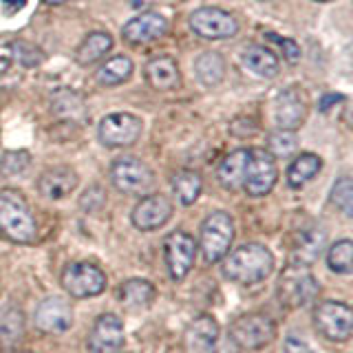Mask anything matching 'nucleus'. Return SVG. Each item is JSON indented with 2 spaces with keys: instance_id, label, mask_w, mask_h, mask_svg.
<instances>
[{
  "instance_id": "1",
  "label": "nucleus",
  "mask_w": 353,
  "mask_h": 353,
  "mask_svg": "<svg viewBox=\"0 0 353 353\" xmlns=\"http://www.w3.org/2000/svg\"><path fill=\"white\" fill-rule=\"evenodd\" d=\"M0 234L18 245H31L38 241V223L27 199L14 188L0 190Z\"/></svg>"
},
{
  "instance_id": "2",
  "label": "nucleus",
  "mask_w": 353,
  "mask_h": 353,
  "mask_svg": "<svg viewBox=\"0 0 353 353\" xmlns=\"http://www.w3.org/2000/svg\"><path fill=\"white\" fill-rule=\"evenodd\" d=\"M274 270V254L261 243H248L232 254H225L223 274L225 279L239 285L263 283Z\"/></svg>"
},
{
  "instance_id": "3",
  "label": "nucleus",
  "mask_w": 353,
  "mask_h": 353,
  "mask_svg": "<svg viewBox=\"0 0 353 353\" xmlns=\"http://www.w3.org/2000/svg\"><path fill=\"white\" fill-rule=\"evenodd\" d=\"M276 292H279V301L283 307L298 309L314 301L320 292V285L314 279V272L309 270V265L296 261L283 270L279 285H276Z\"/></svg>"
},
{
  "instance_id": "4",
  "label": "nucleus",
  "mask_w": 353,
  "mask_h": 353,
  "mask_svg": "<svg viewBox=\"0 0 353 353\" xmlns=\"http://www.w3.org/2000/svg\"><path fill=\"white\" fill-rule=\"evenodd\" d=\"M230 338L245 351H259L276 338V323L268 314H245L230 323Z\"/></svg>"
},
{
  "instance_id": "5",
  "label": "nucleus",
  "mask_w": 353,
  "mask_h": 353,
  "mask_svg": "<svg viewBox=\"0 0 353 353\" xmlns=\"http://www.w3.org/2000/svg\"><path fill=\"white\" fill-rule=\"evenodd\" d=\"M232 241H234V221H232V216L228 212H221V210L208 214L201 225V236H199L203 259L208 263L225 259Z\"/></svg>"
},
{
  "instance_id": "6",
  "label": "nucleus",
  "mask_w": 353,
  "mask_h": 353,
  "mask_svg": "<svg viewBox=\"0 0 353 353\" xmlns=\"http://www.w3.org/2000/svg\"><path fill=\"white\" fill-rule=\"evenodd\" d=\"M62 287L73 298H93L106 290V274L95 263H71L62 272Z\"/></svg>"
},
{
  "instance_id": "7",
  "label": "nucleus",
  "mask_w": 353,
  "mask_h": 353,
  "mask_svg": "<svg viewBox=\"0 0 353 353\" xmlns=\"http://www.w3.org/2000/svg\"><path fill=\"white\" fill-rule=\"evenodd\" d=\"M316 329L331 342H347L353 334L351 307L340 301H323L314 309Z\"/></svg>"
},
{
  "instance_id": "8",
  "label": "nucleus",
  "mask_w": 353,
  "mask_h": 353,
  "mask_svg": "<svg viewBox=\"0 0 353 353\" xmlns=\"http://www.w3.org/2000/svg\"><path fill=\"white\" fill-rule=\"evenodd\" d=\"M110 181L124 194H148L154 185V174L141 159L121 157L110 165Z\"/></svg>"
},
{
  "instance_id": "9",
  "label": "nucleus",
  "mask_w": 353,
  "mask_h": 353,
  "mask_svg": "<svg viewBox=\"0 0 353 353\" xmlns=\"http://www.w3.org/2000/svg\"><path fill=\"white\" fill-rule=\"evenodd\" d=\"M190 29L203 40H228L239 33V20L225 9L199 7L190 16Z\"/></svg>"
},
{
  "instance_id": "10",
  "label": "nucleus",
  "mask_w": 353,
  "mask_h": 353,
  "mask_svg": "<svg viewBox=\"0 0 353 353\" xmlns=\"http://www.w3.org/2000/svg\"><path fill=\"white\" fill-rule=\"evenodd\" d=\"M279 179V168L276 159L265 148H250V159L245 168V179L243 188L250 196H265L272 192Z\"/></svg>"
},
{
  "instance_id": "11",
  "label": "nucleus",
  "mask_w": 353,
  "mask_h": 353,
  "mask_svg": "<svg viewBox=\"0 0 353 353\" xmlns=\"http://www.w3.org/2000/svg\"><path fill=\"white\" fill-rule=\"evenodd\" d=\"M143 124L132 113H110L99 121L97 137L106 148H126L141 137Z\"/></svg>"
},
{
  "instance_id": "12",
  "label": "nucleus",
  "mask_w": 353,
  "mask_h": 353,
  "mask_svg": "<svg viewBox=\"0 0 353 353\" xmlns=\"http://www.w3.org/2000/svg\"><path fill=\"white\" fill-rule=\"evenodd\" d=\"M163 256H165V265H168L170 279L183 281L194 268V259H196L194 236H190L183 230L172 232L163 241Z\"/></svg>"
},
{
  "instance_id": "13",
  "label": "nucleus",
  "mask_w": 353,
  "mask_h": 353,
  "mask_svg": "<svg viewBox=\"0 0 353 353\" xmlns=\"http://www.w3.org/2000/svg\"><path fill=\"white\" fill-rule=\"evenodd\" d=\"M124 323L115 314H102L88 334L86 347L91 353H119L124 347Z\"/></svg>"
},
{
  "instance_id": "14",
  "label": "nucleus",
  "mask_w": 353,
  "mask_h": 353,
  "mask_svg": "<svg viewBox=\"0 0 353 353\" xmlns=\"http://www.w3.org/2000/svg\"><path fill=\"white\" fill-rule=\"evenodd\" d=\"M307 117V99L305 93L298 86H287L279 93L274 102V121L279 130L294 132L305 124Z\"/></svg>"
},
{
  "instance_id": "15",
  "label": "nucleus",
  "mask_w": 353,
  "mask_h": 353,
  "mask_svg": "<svg viewBox=\"0 0 353 353\" xmlns=\"http://www.w3.org/2000/svg\"><path fill=\"white\" fill-rule=\"evenodd\" d=\"M172 201L163 194H148L132 208V225L141 232H152L159 230L170 221L172 216Z\"/></svg>"
},
{
  "instance_id": "16",
  "label": "nucleus",
  "mask_w": 353,
  "mask_h": 353,
  "mask_svg": "<svg viewBox=\"0 0 353 353\" xmlns=\"http://www.w3.org/2000/svg\"><path fill=\"white\" fill-rule=\"evenodd\" d=\"M165 33H168V20L157 11H143L121 27V38L128 44H148L161 40Z\"/></svg>"
},
{
  "instance_id": "17",
  "label": "nucleus",
  "mask_w": 353,
  "mask_h": 353,
  "mask_svg": "<svg viewBox=\"0 0 353 353\" xmlns=\"http://www.w3.org/2000/svg\"><path fill=\"white\" fill-rule=\"evenodd\" d=\"M73 325V309L60 296L42 301L36 309V327L42 334H64Z\"/></svg>"
},
{
  "instance_id": "18",
  "label": "nucleus",
  "mask_w": 353,
  "mask_h": 353,
  "mask_svg": "<svg viewBox=\"0 0 353 353\" xmlns=\"http://www.w3.org/2000/svg\"><path fill=\"white\" fill-rule=\"evenodd\" d=\"M219 323L208 314L196 316L183 334V353H216Z\"/></svg>"
},
{
  "instance_id": "19",
  "label": "nucleus",
  "mask_w": 353,
  "mask_h": 353,
  "mask_svg": "<svg viewBox=\"0 0 353 353\" xmlns=\"http://www.w3.org/2000/svg\"><path fill=\"white\" fill-rule=\"evenodd\" d=\"M77 188V174L69 165H58V168H49L40 174L38 179V192L49 199V201H60V199L69 196Z\"/></svg>"
},
{
  "instance_id": "20",
  "label": "nucleus",
  "mask_w": 353,
  "mask_h": 353,
  "mask_svg": "<svg viewBox=\"0 0 353 353\" xmlns=\"http://www.w3.org/2000/svg\"><path fill=\"white\" fill-rule=\"evenodd\" d=\"M143 75H146V82L154 88V91H174L181 84V73L179 66H176V60L170 58V55H157V58H150L146 62V69H143Z\"/></svg>"
},
{
  "instance_id": "21",
  "label": "nucleus",
  "mask_w": 353,
  "mask_h": 353,
  "mask_svg": "<svg viewBox=\"0 0 353 353\" xmlns=\"http://www.w3.org/2000/svg\"><path fill=\"white\" fill-rule=\"evenodd\" d=\"M248 159H250V150L239 148V150H232L230 154H225L223 161L219 163L216 179L221 185L225 188V190H239V188H243Z\"/></svg>"
},
{
  "instance_id": "22",
  "label": "nucleus",
  "mask_w": 353,
  "mask_h": 353,
  "mask_svg": "<svg viewBox=\"0 0 353 353\" xmlns=\"http://www.w3.org/2000/svg\"><path fill=\"white\" fill-rule=\"evenodd\" d=\"M241 64L243 69L254 73L256 77H265V80H272V77L279 75L281 69V62L279 58L270 51L261 47V44H252V47L243 49L241 53Z\"/></svg>"
},
{
  "instance_id": "23",
  "label": "nucleus",
  "mask_w": 353,
  "mask_h": 353,
  "mask_svg": "<svg viewBox=\"0 0 353 353\" xmlns=\"http://www.w3.org/2000/svg\"><path fill=\"white\" fill-rule=\"evenodd\" d=\"M154 285L143 281V279H128L119 285L117 296L119 303L124 305L130 312H141V309H148L154 301Z\"/></svg>"
},
{
  "instance_id": "24",
  "label": "nucleus",
  "mask_w": 353,
  "mask_h": 353,
  "mask_svg": "<svg viewBox=\"0 0 353 353\" xmlns=\"http://www.w3.org/2000/svg\"><path fill=\"white\" fill-rule=\"evenodd\" d=\"M113 49V38L106 31H93L82 40V44L75 51V62L80 66H91L99 62L104 55Z\"/></svg>"
},
{
  "instance_id": "25",
  "label": "nucleus",
  "mask_w": 353,
  "mask_h": 353,
  "mask_svg": "<svg viewBox=\"0 0 353 353\" xmlns=\"http://www.w3.org/2000/svg\"><path fill=\"white\" fill-rule=\"evenodd\" d=\"M194 73H196V80L201 82L203 86L212 88L219 86L223 82L225 77V60L223 55L216 53V51H208L201 53L194 62Z\"/></svg>"
},
{
  "instance_id": "26",
  "label": "nucleus",
  "mask_w": 353,
  "mask_h": 353,
  "mask_svg": "<svg viewBox=\"0 0 353 353\" xmlns=\"http://www.w3.org/2000/svg\"><path fill=\"white\" fill-rule=\"evenodd\" d=\"M323 168V159L314 152H301L287 168V183L292 188H303L307 181H312L314 176Z\"/></svg>"
},
{
  "instance_id": "27",
  "label": "nucleus",
  "mask_w": 353,
  "mask_h": 353,
  "mask_svg": "<svg viewBox=\"0 0 353 353\" xmlns=\"http://www.w3.org/2000/svg\"><path fill=\"white\" fill-rule=\"evenodd\" d=\"M203 190L201 174L194 170H179L172 176V192L181 205H192Z\"/></svg>"
},
{
  "instance_id": "28",
  "label": "nucleus",
  "mask_w": 353,
  "mask_h": 353,
  "mask_svg": "<svg viewBox=\"0 0 353 353\" xmlns=\"http://www.w3.org/2000/svg\"><path fill=\"white\" fill-rule=\"evenodd\" d=\"M130 75H132V60L126 58V55L108 58L95 73L97 82L102 86H119V84H124Z\"/></svg>"
},
{
  "instance_id": "29",
  "label": "nucleus",
  "mask_w": 353,
  "mask_h": 353,
  "mask_svg": "<svg viewBox=\"0 0 353 353\" xmlns=\"http://www.w3.org/2000/svg\"><path fill=\"white\" fill-rule=\"evenodd\" d=\"M327 265L331 272L349 276L353 272V243L349 239L336 241L327 254Z\"/></svg>"
},
{
  "instance_id": "30",
  "label": "nucleus",
  "mask_w": 353,
  "mask_h": 353,
  "mask_svg": "<svg viewBox=\"0 0 353 353\" xmlns=\"http://www.w3.org/2000/svg\"><path fill=\"white\" fill-rule=\"evenodd\" d=\"M323 245H325V234H323V232H316V230L303 232L301 239L296 241V256H298V263H307L309 265L320 254Z\"/></svg>"
},
{
  "instance_id": "31",
  "label": "nucleus",
  "mask_w": 353,
  "mask_h": 353,
  "mask_svg": "<svg viewBox=\"0 0 353 353\" xmlns=\"http://www.w3.org/2000/svg\"><path fill=\"white\" fill-rule=\"evenodd\" d=\"M331 203H334L342 214H353V181L351 176H340L331 188Z\"/></svg>"
},
{
  "instance_id": "32",
  "label": "nucleus",
  "mask_w": 353,
  "mask_h": 353,
  "mask_svg": "<svg viewBox=\"0 0 353 353\" xmlns=\"http://www.w3.org/2000/svg\"><path fill=\"white\" fill-rule=\"evenodd\" d=\"M296 148H298V139H296V135L294 132H290V130H276V132H272L270 135V139H268V150L272 157L276 159V157H290L292 152H296Z\"/></svg>"
},
{
  "instance_id": "33",
  "label": "nucleus",
  "mask_w": 353,
  "mask_h": 353,
  "mask_svg": "<svg viewBox=\"0 0 353 353\" xmlns=\"http://www.w3.org/2000/svg\"><path fill=\"white\" fill-rule=\"evenodd\" d=\"M9 49H11V53H14V58L22 66H27V69H33V66H40L44 62V53L31 42H22V40L11 42Z\"/></svg>"
},
{
  "instance_id": "34",
  "label": "nucleus",
  "mask_w": 353,
  "mask_h": 353,
  "mask_svg": "<svg viewBox=\"0 0 353 353\" xmlns=\"http://www.w3.org/2000/svg\"><path fill=\"white\" fill-rule=\"evenodd\" d=\"M0 334L5 338L14 340L22 334V314L16 307H7L5 312H0Z\"/></svg>"
},
{
  "instance_id": "35",
  "label": "nucleus",
  "mask_w": 353,
  "mask_h": 353,
  "mask_svg": "<svg viewBox=\"0 0 353 353\" xmlns=\"http://www.w3.org/2000/svg\"><path fill=\"white\" fill-rule=\"evenodd\" d=\"M27 165H29V154L25 150L7 152L5 157L0 159V168H3L5 174H20V172H25Z\"/></svg>"
},
{
  "instance_id": "36",
  "label": "nucleus",
  "mask_w": 353,
  "mask_h": 353,
  "mask_svg": "<svg viewBox=\"0 0 353 353\" xmlns=\"http://www.w3.org/2000/svg\"><path fill=\"white\" fill-rule=\"evenodd\" d=\"M276 40V44L281 47L283 51V58L290 62V64H296L298 60H301V47L292 40V38H279V36H272Z\"/></svg>"
},
{
  "instance_id": "37",
  "label": "nucleus",
  "mask_w": 353,
  "mask_h": 353,
  "mask_svg": "<svg viewBox=\"0 0 353 353\" xmlns=\"http://www.w3.org/2000/svg\"><path fill=\"white\" fill-rule=\"evenodd\" d=\"M285 353H314L309 349L307 342L298 340V338H287L285 340Z\"/></svg>"
},
{
  "instance_id": "38",
  "label": "nucleus",
  "mask_w": 353,
  "mask_h": 353,
  "mask_svg": "<svg viewBox=\"0 0 353 353\" xmlns=\"http://www.w3.org/2000/svg\"><path fill=\"white\" fill-rule=\"evenodd\" d=\"M338 102H345V95H340V93H325L323 99H320V104H318L320 113H327V110L334 104H338Z\"/></svg>"
},
{
  "instance_id": "39",
  "label": "nucleus",
  "mask_w": 353,
  "mask_h": 353,
  "mask_svg": "<svg viewBox=\"0 0 353 353\" xmlns=\"http://www.w3.org/2000/svg\"><path fill=\"white\" fill-rule=\"evenodd\" d=\"M0 3H3L9 11H20L27 5V0H0Z\"/></svg>"
},
{
  "instance_id": "40",
  "label": "nucleus",
  "mask_w": 353,
  "mask_h": 353,
  "mask_svg": "<svg viewBox=\"0 0 353 353\" xmlns=\"http://www.w3.org/2000/svg\"><path fill=\"white\" fill-rule=\"evenodd\" d=\"M9 66H11V60H9V58H0V75L7 73V71H9Z\"/></svg>"
},
{
  "instance_id": "41",
  "label": "nucleus",
  "mask_w": 353,
  "mask_h": 353,
  "mask_svg": "<svg viewBox=\"0 0 353 353\" xmlns=\"http://www.w3.org/2000/svg\"><path fill=\"white\" fill-rule=\"evenodd\" d=\"M47 5H62V3H66V0H44Z\"/></svg>"
},
{
  "instance_id": "42",
  "label": "nucleus",
  "mask_w": 353,
  "mask_h": 353,
  "mask_svg": "<svg viewBox=\"0 0 353 353\" xmlns=\"http://www.w3.org/2000/svg\"><path fill=\"white\" fill-rule=\"evenodd\" d=\"M316 3H331V0H316Z\"/></svg>"
},
{
  "instance_id": "43",
  "label": "nucleus",
  "mask_w": 353,
  "mask_h": 353,
  "mask_svg": "<svg viewBox=\"0 0 353 353\" xmlns=\"http://www.w3.org/2000/svg\"><path fill=\"white\" fill-rule=\"evenodd\" d=\"M20 353H29V351H20Z\"/></svg>"
}]
</instances>
